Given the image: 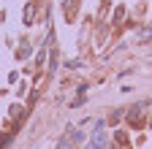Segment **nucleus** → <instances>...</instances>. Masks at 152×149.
Segmentation results:
<instances>
[{
    "label": "nucleus",
    "mask_w": 152,
    "mask_h": 149,
    "mask_svg": "<svg viewBox=\"0 0 152 149\" xmlns=\"http://www.w3.org/2000/svg\"><path fill=\"white\" fill-rule=\"evenodd\" d=\"M90 144H92L95 149H106V130H103V122H98V125H95Z\"/></svg>",
    "instance_id": "f257e3e1"
},
{
    "label": "nucleus",
    "mask_w": 152,
    "mask_h": 149,
    "mask_svg": "<svg viewBox=\"0 0 152 149\" xmlns=\"http://www.w3.org/2000/svg\"><path fill=\"white\" fill-rule=\"evenodd\" d=\"M68 68H82V60H71V63H65Z\"/></svg>",
    "instance_id": "9d476101"
},
{
    "label": "nucleus",
    "mask_w": 152,
    "mask_h": 149,
    "mask_svg": "<svg viewBox=\"0 0 152 149\" xmlns=\"http://www.w3.org/2000/svg\"><path fill=\"white\" fill-rule=\"evenodd\" d=\"M73 146V138H60V144H57V149H71Z\"/></svg>",
    "instance_id": "20e7f679"
},
{
    "label": "nucleus",
    "mask_w": 152,
    "mask_h": 149,
    "mask_svg": "<svg viewBox=\"0 0 152 149\" xmlns=\"http://www.w3.org/2000/svg\"><path fill=\"white\" fill-rule=\"evenodd\" d=\"M49 63H52V65H49V71L54 73V71H57V54H52V60H49Z\"/></svg>",
    "instance_id": "0eeeda50"
},
{
    "label": "nucleus",
    "mask_w": 152,
    "mask_h": 149,
    "mask_svg": "<svg viewBox=\"0 0 152 149\" xmlns=\"http://www.w3.org/2000/svg\"><path fill=\"white\" fill-rule=\"evenodd\" d=\"M35 60H38V65H44V63H46V52H38V57H35Z\"/></svg>",
    "instance_id": "6e6552de"
},
{
    "label": "nucleus",
    "mask_w": 152,
    "mask_h": 149,
    "mask_svg": "<svg viewBox=\"0 0 152 149\" xmlns=\"http://www.w3.org/2000/svg\"><path fill=\"white\" fill-rule=\"evenodd\" d=\"M19 114H25V108H19V106H14V108H11V117H19Z\"/></svg>",
    "instance_id": "1a4fd4ad"
},
{
    "label": "nucleus",
    "mask_w": 152,
    "mask_h": 149,
    "mask_svg": "<svg viewBox=\"0 0 152 149\" xmlns=\"http://www.w3.org/2000/svg\"><path fill=\"white\" fill-rule=\"evenodd\" d=\"M25 25H33V3L25 8Z\"/></svg>",
    "instance_id": "7ed1b4c3"
},
{
    "label": "nucleus",
    "mask_w": 152,
    "mask_h": 149,
    "mask_svg": "<svg viewBox=\"0 0 152 149\" xmlns=\"http://www.w3.org/2000/svg\"><path fill=\"white\" fill-rule=\"evenodd\" d=\"M122 16H125V8H122V6H120V8H117V11H114V22H120V19H122Z\"/></svg>",
    "instance_id": "423d86ee"
},
{
    "label": "nucleus",
    "mask_w": 152,
    "mask_h": 149,
    "mask_svg": "<svg viewBox=\"0 0 152 149\" xmlns=\"http://www.w3.org/2000/svg\"><path fill=\"white\" fill-rule=\"evenodd\" d=\"M139 38H141V41L152 38V27H141V30H139Z\"/></svg>",
    "instance_id": "f03ea898"
},
{
    "label": "nucleus",
    "mask_w": 152,
    "mask_h": 149,
    "mask_svg": "<svg viewBox=\"0 0 152 149\" xmlns=\"http://www.w3.org/2000/svg\"><path fill=\"white\" fill-rule=\"evenodd\" d=\"M71 138H73V144L84 141V130H73V133H71Z\"/></svg>",
    "instance_id": "39448f33"
}]
</instances>
